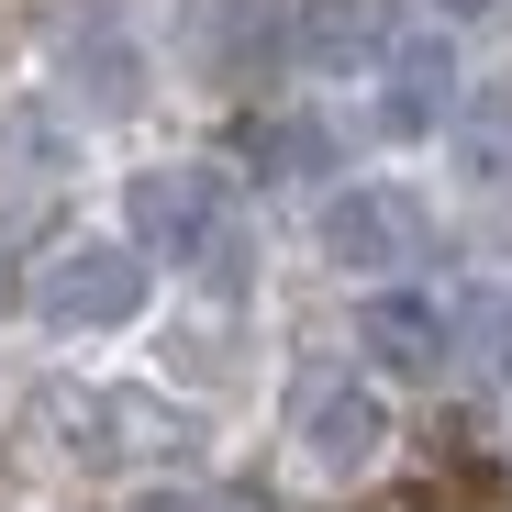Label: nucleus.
Segmentation results:
<instances>
[{
    "mask_svg": "<svg viewBox=\"0 0 512 512\" xmlns=\"http://www.w3.org/2000/svg\"><path fill=\"white\" fill-rule=\"evenodd\" d=\"M145 256H179V268H212L234 279V201L212 167H134V190H123Z\"/></svg>",
    "mask_w": 512,
    "mask_h": 512,
    "instance_id": "1",
    "label": "nucleus"
},
{
    "mask_svg": "<svg viewBox=\"0 0 512 512\" xmlns=\"http://www.w3.org/2000/svg\"><path fill=\"white\" fill-rule=\"evenodd\" d=\"M134 312H145V245L90 234V245H56L34 268V323L45 334H123Z\"/></svg>",
    "mask_w": 512,
    "mask_h": 512,
    "instance_id": "2",
    "label": "nucleus"
},
{
    "mask_svg": "<svg viewBox=\"0 0 512 512\" xmlns=\"http://www.w3.org/2000/svg\"><path fill=\"white\" fill-rule=\"evenodd\" d=\"M290 446H301V468H323V479H357V468L390 446V412H379V390H368L357 368H301V390H290Z\"/></svg>",
    "mask_w": 512,
    "mask_h": 512,
    "instance_id": "3",
    "label": "nucleus"
},
{
    "mask_svg": "<svg viewBox=\"0 0 512 512\" xmlns=\"http://www.w3.org/2000/svg\"><path fill=\"white\" fill-rule=\"evenodd\" d=\"M323 256H334L346 279H390V268H412V256H423V201L390 190V179L334 190V201H323Z\"/></svg>",
    "mask_w": 512,
    "mask_h": 512,
    "instance_id": "4",
    "label": "nucleus"
},
{
    "mask_svg": "<svg viewBox=\"0 0 512 512\" xmlns=\"http://www.w3.org/2000/svg\"><path fill=\"white\" fill-rule=\"evenodd\" d=\"M56 78H67V101L90 112V123H123V112L145 101V56H134V34H123L112 12L56 34Z\"/></svg>",
    "mask_w": 512,
    "mask_h": 512,
    "instance_id": "5",
    "label": "nucleus"
},
{
    "mask_svg": "<svg viewBox=\"0 0 512 512\" xmlns=\"http://www.w3.org/2000/svg\"><path fill=\"white\" fill-rule=\"evenodd\" d=\"M390 0H301V23H290V56L312 78H357V67H390Z\"/></svg>",
    "mask_w": 512,
    "mask_h": 512,
    "instance_id": "6",
    "label": "nucleus"
},
{
    "mask_svg": "<svg viewBox=\"0 0 512 512\" xmlns=\"http://www.w3.org/2000/svg\"><path fill=\"white\" fill-rule=\"evenodd\" d=\"M446 101H457V56H446V34L390 45V67H379V134H390V145H423V134L446 123Z\"/></svg>",
    "mask_w": 512,
    "mask_h": 512,
    "instance_id": "7",
    "label": "nucleus"
},
{
    "mask_svg": "<svg viewBox=\"0 0 512 512\" xmlns=\"http://www.w3.org/2000/svg\"><path fill=\"white\" fill-rule=\"evenodd\" d=\"M357 346H368L390 379H435L446 346H457V323H446V301H423V290H379V301L357 312Z\"/></svg>",
    "mask_w": 512,
    "mask_h": 512,
    "instance_id": "8",
    "label": "nucleus"
},
{
    "mask_svg": "<svg viewBox=\"0 0 512 512\" xmlns=\"http://www.w3.org/2000/svg\"><path fill=\"white\" fill-rule=\"evenodd\" d=\"M167 435H179V412H156V401H134V390H90V401H67V446L101 457V468L156 457Z\"/></svg>",
    "mask_w": 512,
    "mask_h": 512,
    "instance_id": "9",
    "label": "nucleus"
},
{
    "mask_svg": "<svg viewBox=\"0 0 512 512\" xmlns=\"http://www.w3.org/2000/svg\"><path fill=\"white\" fill-rule=\"evenodd\" d=\"M446 167H457V190H468V201H512V90H490L479 112H457Z\"/></svg>",
    "mask_w": 512,
    "mask_h": 512,
    "instance_id": "10",
    "label": "nucleus"
},
{
    "mask_svg": "<svg viewBox=\"0 0 512 512\" xmlns=\"http://www.w3.org/2000/svg\"><path fill=\"white\" fill-rule=\"evenodd\" d=\"M256 45H268V0H190V67L234 78Z\"/></svg>",
    "mask_w": 512,
    "mask_h": 512,
    "instance_id": "11",
    "label": "nucleus"
},
{
    "mask_svg": "<svg viewBox=\"0 0 512 512\" xmlns=\"http://www.w3.org/2000/svg\"><path fill=\"white\" fill-rule=\"evenodd\" d=\"M0 145H12V179H56V167H67V134L23 101V112H0Z\"/></svg>",
    "mask_w": 512,
    "mask_h": 512,
    "instance_id": "12",
    "label": "nucleus"
},
{
    "mask_svg": "<svg viewBox=\"0 0 512 512\" xmlns=\"http://www.w3.org/2000/svg\"><path fill=\"white\" fill-rule=\"evenodd\" d=\"M468 357H479V379L512 390V290H479L468 301Z\"/></svg>",
    "mask_w": 512,
    "mask_h": 512,
    "instance_id": "13",
    "label": "nucleus"
},
{
    "mask_svg": "<svg viewBox=\"0 0 512 512\" xmlns=\"http://www.w3.org/2000/svg\"><path fill=\"white\" fill-rule=\"evenodd\" d=\"M256 167L301 179V167H323V134H312V123H279V134H256Z\"/></svg>",
    "mask_w": 512,
    "mask_h": 512,
    "instance_id": "14",
    "label": "nucleus"
},
{
    "mask_svg": "<svg viewBox=\"0 0 512 512\" xmlns=\"http://www.w3.org/2000/svg\"><path fill=\"white\" fill-rule=\"evenodd\" d=\"M134 512H245L234 490H167V501H134Z\"/></svg>",
    "mask_w": 512,
    "mask_h": 512,
    "instance_id": "15",
    "label": "nucleus"
},
{
    "mask_svg": "<svg viewBox=\"0 0 512 512\" xmlns=\"http://www.w3.org/2000/svg\"><path fill=\"white\" fill-rule=\"evenodd\" d=\"M435 12H446V23H479V12H490V0H435Z\"/></svg>",
    "mask_w": 512,
    "mask_h": 512,
    "instance_id": "16",
    "label": "nucleus"
}]
</instances>
